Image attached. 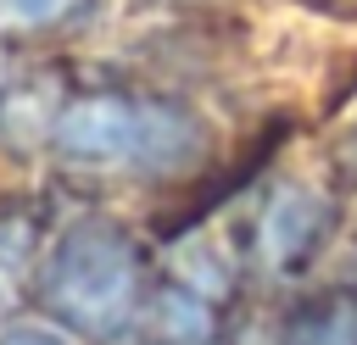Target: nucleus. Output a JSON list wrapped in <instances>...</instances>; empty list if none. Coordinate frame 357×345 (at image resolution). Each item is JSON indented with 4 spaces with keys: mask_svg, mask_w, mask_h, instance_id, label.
Returning <instances> with one entry per match:
<instances>
[{
    "mask_svg": "<svg viewBox=\"0 0 357 345\" xmlns=\"http://www.w3.org/2000/svg\"><path fill=\"white\" fill-rule=\"evenodd\" d=\"M6 345H61L50 328H17V334H6Z\"/></svg>",
    "mask_w": 357,
    "mask_h": 345,
    "instance_id": "423d86ee",
    "label": "nucleus"
},
{
    "mask_svg": "<svg viewBox=\"0 0 357 345\" xmlns=\"http://www.w3.org/2000/svg\"><path fill=\"white\" fill-rule=\"evenodd\" d=\"M78 11V0H0V28L11 33H33V28H56Z\"/></svg>",
    "mask_w": 357,
    "mask_h": 345,
    "instance_id": "39448f33",
    "label": "nucleus"
},
{
    "mask_svg": "<svg viewBox=\"0 0 357 345\" xmlns=\"http://www.w3.org/2000/svg\"><path fill=\"white\" fill-rule=\"evenodd\" d=\"M318 234H324V200L318 189L307 184H279L257 217V250L273 273H290L301 267L312 250H318Z\"/></svg>",
    "mask_w": 357,
    "mask_h": 345,
    "instance_id": "7ed1b4c3",
    "label": "nucleus"
},
{
    "mask_svg": "<svg viewBox=\"0 0 357 345\" xmlns=\"http://www.w3.org/2000/svg\"><path fill=\"white\" fill-rule=\"evenodd\" d=\"M351 150H357V139H351Z\"/></svg>",
    "mask_w": 357,
    "mask_h": 345,
    "instance_id": "0eeeda50",
    "label": "nucleus"
},
{
    "mask_svg": "<svg viewBox=\"0 0 357 345\" xmlns=\"http://www.w3.org/2000/svg\"><path fill=\"white\" fill-rule=\"evenodd\" d=\"M39 295L50 306V317L73 334H89V339L128 334V323L139 317V300H145L134 239L117 223L67 228L39 267Z\"/></svg>",
    "mask_w": 357,
    "mask_h": 345,
    "instance_id": "f257e3e1",
    "label": "nucleus"
},
{
    "mask_svg": "<svg viewBox=\"0 0 357 345\" xmlns=\"http://www.w3.org/2000/svg\"><path fill=\"white\" fill-rule=\"evenodd\" d=\"M284 345H357V300L335 295V300L307 306L296 317V328L284 334Z\"/></svg>",
    "mask_w": 357,
    "mask_h": 345,
    "instance_id": "20e7f679",
    "label": "nucleus"
},
{
    "mask_svg": "<svg viewBox=\"0 0 357 345\" xmlns=\"http://www.w3.org/2000/svg\"><path fill=\"white\" fill-rule=\"evenodd\" d=\"M50 145L61 161L112 167V172H167L195 156L201 128L162 100L134 95H78L56 111Z\"/></svg>",
    "mask_w": 357,
    "mask_h": 345,
    "instance_id": "f03ea898",
    "label": "nucleus"
}]
</instances>
